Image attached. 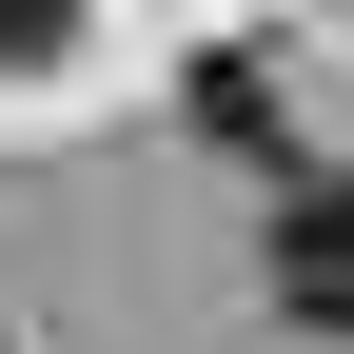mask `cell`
Listing matches in <instances>:
<instances>
[{"instance_id":"1","label":"cell","mask_w":354,"mask_h":354,"mask_svg":"<svg viewBox=\"0 0 354 354\" xmlns=\"http://www.w3.org/2000/svg\"><path fill=\"white\" fill-rule=\"evenodd\" d=\"M256 295H276L295 335H354V177H295L276 236H256Z\"/></svg>"},{"instance_id":"2","label":"cell","mask_w":354,"mask_h":354,"mask_svg":"<svg viewBox=\"0 0 354 354\" xmlns=\"http://www.w3.org/2000/svg\"><path fill=\"white\" fill-rule=\"evenodd\" d=\"M59 20L79 0H0V59H59Z\"/></svg>"}]
</instances>
